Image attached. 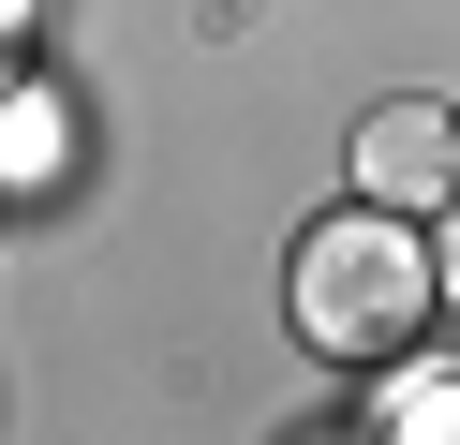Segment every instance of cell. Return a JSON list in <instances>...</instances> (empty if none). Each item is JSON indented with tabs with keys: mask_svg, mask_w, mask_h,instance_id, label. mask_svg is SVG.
Returning a JSON list of instances; mask_svg holds the SVG:
<instances>
[{
	"mask_svg": "<svg viewBox=\"0 0 460 445\" xmlns=\"http://www.w3.org/2000/svg\"><path fill=\"white\" fill-rule=\"evenodd\" d=\"M60 148H75V119H60V89H45L31 59L0 45V178H60Z\"/></svg>",
	"mask_w": 460,
	"mask_h": 445,
	"instance_id": "3957f363",
	"label": "cell"
},
{
	"mask_svg": "<svg viewBox=\"0 0 460 445\" xmlns=\"http://www.w3.org/2000/svg\"><path fill=\"white\" fill-rule=\"evenodd\" d=\"M371 431H401V445H460V371H386Z\"/></svg>",
	"mask_w": 460,
	"mask_h": 445,
	"instance_id": "277c9868",
	"label": "cell"
},
{
	"mask_svg": "<svg viewBox=\"0 0 460 445\" xmlns=\"http://www.w3.org/2000/svg\"><path fill=\"white\" fill-rule=\"evenodd\" d=\"M15 30H31V0H0V45H15Z\"/></svg>",
	"mask_w": 460,
	"mask_h": 445,
	"instance_id": "8992f818",
	"label": "cell"
},
{
	"mask_svg": "<svg viewBox=\"0 0 460 445\" xmlns=\"http://www.w3.org/2000/svg\"><path fill=\"white\" fill-rule=\"evenodd\" d=\"M446 178H460V119L446 104H371L357 119V193L371 208H430Z\"/></svg>",
	"mask_w": 460,
	"mask_h": 445,
	"instance_id": "7a4b0ae2",
	"label": "cell"
},
{
	"mask_svg": "<svg viewBox=\"0 0 460 445\" xmlns=\"http://www.w3.org/2000/svg\"><path fill=\"white\" fill-rule=\"evenodd\" d=\"M430 312H446V297H430L416 208H327V223L297 237V342L312 356H401Z\"/></svg>",
	"mask_w": 460,
	"mask_h": 445,
	"instance_id": "6da1fadb",
	"label": "cell"
},
{
	"mask_svg": "<svg viewBox=\"0 0 460 445\" xmlns=\"http://www.w3.org/2000/svg\"><path fill=\"white\" fill-rule=\"evenodd\" d=\"M430 297H446V312H460V223L430 237Z\"/></svg>",
	"mask_w": 460,
	"mask_h": 445,
	"instance_id": "5b68a950",
	"label": "cell"
}]
</instances>
